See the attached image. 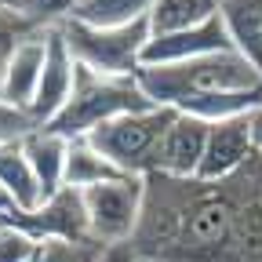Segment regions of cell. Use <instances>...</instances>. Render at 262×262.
<instances>
[{
  "label": "cell",
  "instance_id": "277c9868",
  "mask_svg": "<svg viewBox=\"0 0 262 262\" xmlns=\"http://www.w3.org/2000/svg\"><path fill=\"white\" fill-rule=\"evenodd\" d=\"M66 48L73 62L98 77H135L142 70V48L149 40V22H131V26H113V29H95L80 22L62 26Z\"/></svg>",
  "mask_w": 262,
  "mask_h": 262
},
{
  "label": "cell",
  "instance_id": "e0dca14e",
  "mask_svg": "<svg viewBox=\"0 0 262 262\" xmlns=\"http://www.w3.org/2000/svg\"><path fill=\"white\" fill-rule=\"evenodd\" d=\"M80 0H0V8L26 22L29 29H55L73 18Z\"/></svg>",
  "mask_w": 262,
  "mask_h": 262
},
{
  "label": "cell",
  "instance_id": "5bb4252c",
  "mask_svg": "<svg viewBox=\"0 0 262 262\" xmlns=\"http://www.w3.org/2000/svg\"><path fill=\"white\" fill-rule=\"evenodd\" d=\"M219 4L222 0H153L149 18H146L149 37H164V33L204 26V22L219 18Z\"/></svg>",
  "mask_w": 262,
  "mask_h": 262
},
{
  "label": "cell",
  "instance_id": "7c38bea8",
  "mask_svg": "<svg viewBox=\"0 0 262 262\" xmlns=\"http://www.w3.org/2000/svg\"><path fill=\"white\" fill-rule=\"evenodd\" d=\"M219 18L229 33V44L262 73V0H222Z\"/></svg>",
  "mask_w": 262,
  "mask_h": 262
},
{
  "label": "cell",
  "instance_id": "3957f363",
  "mask_svg": "<svg viewBox=\"0 0 262 262\" xmlns=\"http://www.w3.org/2000/svg\"><path fill=\"white\" fill-rule=\"evenodd\" d=\"M179 110H168V106H153V110H139V113H124V117H113L106 124H98L88 142L102 153L120 175H149L153 168V153L164 139L168 124L175 120Z\"/></svg>",
  "mask_w": 262,
  "mask_h": 262
},
{
  "label": "cell",
  "instance_id": "8fae6325",
  "mask_svg": "<svg viewBox=\"0 0 262 262\" xmlns=\"http://www.w3.org/2000/svg\"><path fill=\"white\" fill-rule=\"evenodd\" d=\"M22 149H26V160L33 168V179H37L44 201L62 193L66 189V149H70V142L51 135L48 127H37L33 135L22 139Z\"/></svg>",
  "mask_w": 262,
  "mask_h": 262
},
{
  "label": "cell",
  "instance_id": "44dd1931",
  "mask_svg": "<svg viewBox=\"0 0 262 262\" xmlns=\"http://www.w3.org/2000/svg\"><path fill=\"white\" fill-rule=\"evenodd\" d=\"M91 262H142V258H139L135 244L127 241V244H106V248H98Z\"/></svg>",
  "mask_w": 262,
  "mask_h": 262
},
{
  "label": "cell",
  "instance_id": "ba28073f",
  "mask_svg": "<svg viewBox=\"0 0 262 262\" xmlns=\"http://www.w3.org/2000/svg\"><path fill=\"white\" fill-rule=\"evenodd\" d=\"M73 77H77V62L66 48L62 26L48 29V55H44V70H40V84H37V98L29 106V117L40 127L48 120H55L62 113V106L70 102L73 95Z\"/></svg>",
  "mask_w": 262,
  "mask_h": 262
},
{
  "label": "cell",
  "instance_id": "52a82bcc",
  "mask_svg": "<svg viewBox=\"0 0 262 262\" xmlns=\"http://www.w3.org/2000/svg\"><path fill=\"white\" fill-rule=\"evenodd\" d=\"M204 142H208V120L189 117V113H175V120L168 124V131H164V139L153 153L149 175L193 182L196 168H201V157H204Z\"/></svg>",
  "mask_w": 262,
  "mask_h": 262
},
{
  "label": "cell",
  "instance_id": "2e32d148",
  "mask_svg": "<svg viewBox=\"0 0 262 262\" xmlns=\"http://www.w3.org/2000/svg\"><path fill=\"white\" fill-rule=\"evenodd\" d=\"M153 0H80L70 22L95 26V29H113V26H131L149 18Z\"/></svg>",
  "mask_w": 262,
  "mask_h": 262
},
{
  "label": "cell",
  "instance_id": "d6986e66",
  "mask_svg": "<svg viewBox=\"0 0 262 262\" xmlns=\"http://www.w3.org/2000/svg\"><path fill=\"white\" fill-rule=\"evenodd\" d=\"M40 124L33 120L26 110H15L8 102H0V142H22L26 135H33Z\"/></svg>",
  "mask_w": 262,
  "mask_h": 262
},
{
  "label": "cell",
  "instance_id": "4fadbf2b",
  "mask_svg": "<svg viewBox=\"0 0 262 262\" xmlns=\"http://www.w3.org/2000/svg\"><path fill=\"white\" fill-rule=\"evenodd\" d=\"M0 189L11 196V204L22 215L40 211V204H44L40 186H37V179H33V168L26 160L22 142H0Z\"/></svg>",
  "mask_w": 262,
  "mask_h": 262
},
{
  "label": "cell",
  "instance_id": "7402d4cb",
  "mask_svg": "<svg viewBox=\"0 0 262 262\" xmlns=\"http://www.w3.org/2000/svg\"><path fill=\"white\" fill-rule=\"evenodd\" d=\"M248 127H251V146H255V157H262V102L248 113Z\"/></svg>",
  "mask_w": 262,
  "mask_h": 262
},
{
  "label": "cell",
  "instance_id": "8992f818",
  "mask_svg": "<svg viewBox=\"0 0 262 262\" xmlns=\"http://www.w3.org/2000/svg\"><path fill=\"white\" fill-rule=\"evenodd\" d=\"M251 157H255V146H251L248 113L244 117H229V120H215V124H208L204 157H201V168H196L193 182L219 186L226 179H233Z\"/></svg>",
  "mask_w": 262,
  "mask_h": 262
},
{
  "label": "cell",
  "instance_id": "ffe728a7",
  "mask_svg": "<svg viewBox=\"0 0 262 262\" xmlns=\"http://www.w3.org/2000/svg\"><path fill=\"white\" fill-rule=\"evenodd\" d=\"M29 33H37V29H29L26 22H18L15 15H8L4 8H0V73H4V66L11 58V51L29 37Z\"/></svg>",
  "mask_w": 262,
  "mask_h": 262
},
{
  "label": "cell",
  "instance_id": "ac0fdd59",
  "mask_svg": "<svg viewBox=\"0 0 262 262\" xmlns=\"http://www.w3.org/2000/svg\"><path fill=\"white\" fill-rule=\"evenodd\" d=\"M44 241L33 237L18 222H0V262H40L44 258Z\"/></svg>",
  "mask_w": 262,
  "mask_h": 262
},
{
  "label": "cell",
  "instance_id": "30bf717a",
  "mask_svg": "<svg viewBox=\"0 0 262 262\" xmlns=\"http://www.w3.org/2000/svg\"><path fill=\"white\" fill-rule=\"evenodd\" d=\"M44 55H48V29H37V33H29V37L11 51L4 73H0V102L29 113L33 98H37Z\"/></svg>",
  "mask_w": 262,
  "mask_h": 262
},
{
  "label": "cell",
  "instance_id": "9a60e30c",
  "mask_svg": "<svg viewBox=\"0 0 262 262\" xmlns=\"http://www.w3.org/2000/svg\"><path fill=\"white\" fill-rule=\"evenodd\" d=\"M120 179V171L98 153L88 139H70V149H66V189H88L98 182Z\"/></svg>",
  "mask_w": 262,
  "mask_h": 262
},
{
  "label": "cell",
  "instance_id": "5b68a950",
  "mask_svg": "<svg viewBox=\"0 0 262 262\" xmlns=\"http://www.w3.org/2000/svg\"><path fill=\"white\" fill-rule=\"evenodd\" d=\"M80 193L84 219H88V241L106 248V244H127L135 241L142 208H146V179L142 175H120L110 182H98Z\"/></svg>",
  "mask_w": 262,
  "mask_h": 262
},
{
  "label": "cell",
  "instance_id": "7a4b0ae2",
  "mask_svg": "<svg viewBox=\"0 0 262 262\" xmlns=\"http://www.w3.org/2000/svg\"><path fill=\"white\" fill-rule=\"evenodd\" d=\"M139 110H153V102L146 98V91L139 88L135 77H98V73L84 70V66H77L70 102L44 127L70 142V139H88L98 124H106L113 117L139 113Z\"/></svg>",
  "mask_w": 262,
  "mask_h": 262
},
{
  "label": "cell",
  "instance_id": "603a6c76",
  "mask_svg": "<svg viewBox=\"0 0 262 262\" xmlns=\"http://www.w3.org/2000/svg\"><path fill=\"white\" fill-rule=\"evenodd\" d=\"M142 262H146V258H142Z\"/></svg>",
  "mask_w": 262,
  "mask_h": 262
},
{
  "label": "cell",
  "instance_id": "6da1fadb",
  "mask_svg": "<svg viewBox=\"0 0 262 262\" xmlns=\"http://www.w3.org/2000/svg\"><path fill=\"white\" fill-rule=\"evenodd\" d=\"M135 80L153 106H168V110H182L186 102L204 95L262 91V73L237 51H215L175 66H142Z\"/></svg>",
  "mask_w": 262,
  "mask_h": 262
},
{
  "label": "cell",
  "instance_id": "9c48e42d",
  "mask_svg": "<svg viewBox=\"0 0 262 262\" xmlns=\"http://www.w3.org/2000/svg\"><path fill=\"white\" fill-rule=\"evenodd\" d=\"M215 51H233L222 18H211L193 29H179V33H164V37H149L142 48V66H175V62L204 58Z\"/></svg>",
  "mask_w": 262,
  "mask_h": 262
}]
</instances>
